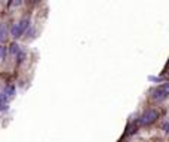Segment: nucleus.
Returning a JSON list of instances; mask_svg holds the SVG:
<instances>
[{
  "instance_id": "6",
  "label": "nucleus",
  "mask_w": 169,
  "mask_h": 142,
  "mask_svg": "<svg viewBox=\"0 0 169 142\" xmlns=\"http://www.w3.org/2000/svg\"><path fill=\"white\" fill-rule=\"evenodd\" d=\"M3 93L6 95L8 98H12L13 95H15V87H13V86H6V87H5V92H3Z\"/></svg>"
},
{
  "instance_id": "7",
  "label": "nucleus",
  "mask_w": 169,
  "mask_h": 142,
  "mask_svg": "<svg viewBox=\"0 0 169 142\" xmlns=\"http://www.w3.org/2000/svg\"><path fill=\"white\" fill-rule=\"evenodd\" d=\"M9 52H11L12 55L19 53V47H18V44H16V43H12V44H11V49H9Z\"/></svg>"
},
{
  "instance_id": "8",
  "label": "nucleus",
  "mask_w": 169,
  "mask_h": 142,
  "mask_svg": "<svg viewBox=\"0 0 169 142\" xmlns=\"http://www.w3.org/2000/svg\"><path fill=\"white\" fill-rule=\"evenodd\" d=\"M6 40V27L2 25L0 27V41H5Z\"/></svg>"
},
{
  "instance_id": "3",
  "label": "nucleus",
  "mask_w": 169,
  "mask_h": 142,
  "mask_svg": "<svg viewBox=\"0 0 169 142\" xmlns=\"http://www.w3.org/2000/svg\"><path fill=\"white\" fill-rule=\"evenodd\" d=\"M8 96L2 92L0 93V111H5V110H8Z\"/></svg>"
},
{
  "instance_id": "12",
  "label": "nucleus",
  "mask_w": 169,
  "mask_h": 142,
  "mask_svg": "<svg viewBox=\"0 0 169 142\" xmlns=\"http://www.w3.org/2000/svg\"><path fill=\"white\" fill-rule=\"evenodd\" d=\"M18 5H21V0H13L11 3V6H18Z\"/></svg>"
},
{
  "instance_id": "2",
  "label": "nucleus",
  "mask_w": 169,
  "mask_h": 142,
  "mask_svg": "<svg viewBox=\"0 0 169 142\" xmlns=\"http://www.w3.org/2000/svg\"><path fill=\"white\" fill-rule=\"evenodd\" d=\"M153 99L154 101H162L165 98L169 96V83H165V84H160L159 87H156L153 90Z\"/></svg>"
},
{
  "instance_id": "4",
  "label": "nucleus",
  "mask_w": 169,
  "mask_h": 142,
  "mask_svg": "<svg viewBox=\"0 0 169 142\" xmlns=\"http://www.w3.org/2000/svg\"><path fill=\"white\" fill-rule=\"evenodd\" d=\"M11 36H12L13 39H18V37L22 36V33H21V30H19V25H18V24H13V25L11 27Z\"/></svg>"
},
{
  "instance_id": "9",
  "label": "nucleus",
  "mask_w": 169,
  "mask_h": 142,
  "mask_svg": "<svg viewBox=\"0 0 169 142\" xmlns=\"http://www.w3.org/2000/svg\"><path fill=\"white\" fill-rule=\"evenodd\" d=\"M6 53H8L6 47H5V46H0V61H3V59L6 58Z\"/></svg>"
},
{
  "instance_id": "10",
  "label": "nucleus",
  "mask_w": 169,
  "mask_h": 142,
  "mask_svg": "<svg viewBox=\"0 0 169 142\" xmlns=\"http://www.w3.org/2000/svg\"><path fill=\"white\" fill-rule=\"evenodd\" d=\"M136 129H138V124H131V126H128V133L134 135V133H136Z\"/></svg>"
},
{
  "instance_id": "11",
  "label": "nucleus",
  "mask_w": 169,
  "mask_h": 142,
  "mask_svg": "<svg viewBox=\"0 0 169 142\" xmlns=\"http://www.w3.org/2000/svg\"><path fill=\"white\" fill-rule=\"evenodd\" d=\"M163 130H165L166 133H169V122H166V123L163 124Z\"/></svg>"
},
{
  "instance_id": "1",
  "label": "nucleus",
  "mask_w": 169,
  "mask_h": 142,
  "mask_svg": "<svg viewBox=\"0 0 169 142\" xmlns=\"http://www.w3.org/2000/svg\"><path fill=\"white\" fill-rule=\"evenodd\" d=\"M157 118H159V112H157L156 110L150 108V110H146V111L142 112V115H141V118H139V123L144 124V126H147V124L154 123Z\"/></svg>"
},
{
  "instance_id": "5",
  "label": "nucleus",
  "mask_w": 169,
  "mask_h": 142,
  "mask_svg": "<svg viewBox=\"0 0 169 142\" xmlns=\"http://www.w3.org/2000/svg\"><path fill=\"white\" fill-rule=\"evenodd\" d=\"M18 25H19V30H21V33L24 34L27 31V28L30 27V21L28 19H22L21 22H18Z\"/></svg>"
}]
</instances>
